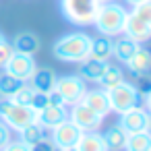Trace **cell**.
<instances>
[{
    "label": "cell",
    "mask_w": 151,
    "mask_h": 151,
    "mask_svg": "<svg viewBox=\"0 0 151 151\" xmlns=\"http://www.w3.org/2000/svg\"><path fill=\"white\" fill-rule=\"evenodd\" d=\"M68 120L75 122L83 132H91V130H99L104 118L99 114H95L89 106H85L83 101H77L73 106H68Z\"/></svg>",
    "instance_id": "obj_7"
},
{
    "label": "cell",
    "mask_w": 151,
    "mask_h": 151,
    "mask_svg": "<svg viewBox=\"0 0 151 151\" xmlns=\"http://www.w3.org/2000/svg\"><path fill=\"white\" fill-rule=\"evenodd\" d=\"M122 81H124V70L120 68V64H108V68L104 70V75H101V79L97 81V85H99V89L108 91V89L116 87V85L122 83Z\"/></svg>",
    "instance_id": "obj_23"
},
{
    "label": "cell",
    "mask_w": 151,
    "mask_h": 151,
    "mask_svg": "<svg viewBox=\"0 0 151 151\" xmlns=\"http://www.w3.org/2000/svg\"><path fill=\"white\" fill-rule=\"evenodd\" d=\"M126 17H128V11H126L124 4H118V2L99 4V9L95 13V19H93V27L97 29L99 35L118 37V35L124 33Z\"/></svg>",
    "instance_id": "obj_2"
},
{
    "label": "cell",
    "mask_w": 151,
    "mask_h": 151,
    "mask_svg": "<svg viewBox=\"0 0 151 151\" xmlns=\"http://www.w3.org/2000/svg\"><path fill=\"white\" fill-rule=\"evenodd\" d=\"M13 54H15V48H13V44L9 40L0 42V68H4V64L11 60Z\"/></svg>",
    "instance_id": "obj_30"
},
{
    "label": "cell",
    "mask_w": 151,
    "mask_h": 151,
    "mask_svg": "<svg viewBox=\"0 0 151 151\" xmlns=\"http://www.w3.org/2000/svg\"><path fill=\"white\" fill-rule=\"evenodd\" d=\"M112 46H114V40H112V37H108V35L91 37L89 58L99 60V62H110V58H112Z\"/></svg>",
    "instance_id": "obj_19"
},
{
    "label": "cell",
    "mask_w": 151,
    "mask_h": 151,
    "mask_svg": "<svg viewBox=\"0 0 151 151\" xmlns=\"http://www.w3.org/2000/svg\"><path fill=\"white\" fill-rule=\"evenodd\" d=\"M17 132H19V141H21V143H25L27 147H31L33 143L42 141L44 137H48V130H46L37 120L29 122L27 126H23V128H21V130H17Z\"/></svg>",
    "instance_id": "obj_22"
},
{
    "label": "cell",
    "mask_w": 151,
    "mask_h": 151,
    "mask_svg": "<svg viewBox=\"0 0 151 151\" xmlns=\"http://www.w3.org/2000/svg\"><path fill=\"white\" fill-rule=\"evenodd\" d=\"M101 137H104V141H106V147H108V151H124V145H126V132H124V128L116 122L114 126H110V128H106V132H101Z\"/></svg>",
    "instance_id": "obj_20"
},
{
    "label": "cell",
    "mask_w": 151,
    "mask_h": 151,
    "mask_svg": "<svg viewBox=\"0 0 151 151\" xmlns=\"http://www.w3.org/2000/svg\"><path fill=\"white\" fill-rule=\"evenodd\" d=\"M124 35L130 37V40H134L137 44L143 46L145 42L151 40V25H147L145 21H141L139 17H134V15L128 13V17H126V25H124Z\"/></svg>",
    "instance_id": "obj_13"
},
{
    "label": "cell",
    "mask_w": 151,
    "mask_h": 151,
    "mask_svg": "<svg viewBox=\"0 0 151 151\" xmlns=\"http://www.w3.org/2000/svg\"><path fill=\"white\" fill-rule=\"evenodd\" d=\"M85 106H89L95 114H99L101 118H106L108 114H112V108H110V99H108V91L104 89H87L83 99H81Z\"/></svg>",
    "instance_id": "obj_11"
},
{
    "label": "cell",
    "mask_w": 151,
    "mask_h": 151,
    "mask_svg": "<svg viewBox=\"0 0 151 151\" xmlns=\"http://www.w3.org/2000/svg\"><path fill=\"white\" fill-rule=\"evenodd\" d=\"M151 149V132L141 130V132H130L126 137L124 151H149Z\"/></svg>",
    "instance_id": "obj_24"
},
{
    "label": "cell",
    "mask_w": 151,
    "mask_h": 151,
    "mask_svg": "<svg viewBox=\"0 0 151 151\" xmlns=\"http://www.w3.org/2000/svg\"><path fill=\"white\" fill-rule=\"evenodd\" d=\"M54 91L62 97L64 106L68 108V106H73V104L83 99V95L87 91V83L79 75H62V77H56Z\"/></svg>",
    "instance_id": "obj_6"
},
{
    "label": "cell",
    "mask_w": 151,
    "mask_h": 151,
    "mask_svg": "<svg viewBox=\"0 0 151 151\" xmlns=\"http://www.w3.org/2000/svg\"><path fill=\"white\" fill-rule=\"evenodd\" d=\"M108 99H110V108L114 114H122V112L143 104V97L139 95L137 87L128 81H122L116 87L108 89Z\"/></svg>",
    "instance_id": "obj_5"
},
{
    "label": "cell",
    "mask_w": 151,
    "mask_h": 151,
    "mask_svg": "<svg viewBox=\"0 0 151 151\" xmlns=\"http://www.w3.org/2000/svg\"><path fill=\"white\" fill-rule=\"evenodd\" d=\"M110 62H99V60H93V58H85L83 62H79V77L85 81V83H97L104 75V70L108 68Z\"/></svg>",
    "instance_id": "obj_16"
},
{
    "label": "cell",
    "mask_w": 151,
    "mask_h": 151,
    "mask_svg": "<svg viewBox=\"0 0 151 151\" xmlns=\"http://www.w3.org/2000/svg\"><path fill=\"white\" fill-rule=\"evenodd\" d=\"M149 151H151V149H149Z\"/></svg>",
    "instance_id": "obj_40"
},
{
    "label": "cell",
    "mask_w": 151,
    "mask_h": 151,
    "mask_svg": "<svg viewBox=\"0 0 151 151\" xmlns=\"http://www.w3.org/2000/svg\"><path fill=\"white\" fill-rule=\"evenodd\" d=\"M149 132H151V114H149Z\"/></svg>",
    "instance_id": "obj_38"
},
{
    "label": "cell",
    "mask_w": 151,
    "mask_h": 151,
    "mask_svg": "<svg viewBox=\"0 0 151 151\" xmlns=\"http://www.w3.org/2000/svg\"><path fill=\"white\" fill-rule=\"evenodd\" d=\"M35 68H37V64H35L33 56H31V54H21V52H15V54L11 56V60L4 64V70H6L9 75L17 77V79L23 81V83H27V81L31 79V75H33Z\"/></svg>",
    "instance_id": "obj_10"
},
{
    "label": "cell",
    "mask_w": 151,
    "mask_h": 151,
    "mask_svg": "<svg viewBox=\"0 0 151 151\" xmlns=\"http://www.w3.org/2000/svg\"><path fill=\"white\" fill-rule=\"evenodd\" d=\"M81 134H83V130H81L75 122H70V120L66 118L64 122H60L58 126H54V128L50 130L48 137L52 139V143L56 145V149L62 151V149H70V147H75L77 141L81 139Z\"/></svg>",
    "instance_id": "obj_8"
},
{
    "label": "cell",
    "mask_w": 151,
    "mask_h": 151,
    "mask_svg": "<svg viewBox=\"0 0 151 151\" xmlns=\"http://www.w3.org/2000/svg\"><path fill=\"white\" fill-rule=\"evenodd\" d=\"M118 124L124 128L126 134L130 132H141V130H149V112L145 110V106H134L122 114H118Z\"/></svg>",
    "instance_id": "obj_9"
},
{
    "label": "cell",
    "mask_w": 151,
    "mask_h": 151,
    "mask_svg": "<svg viewBox=\"0 0 151 151\" xmlns=\"http://www.w3.org/2000/svg\"><path fill=\"white\" fill-rule=\"evenodd\" d=\"M13 48H15V52H21V54H35L40 48H42V40H40V35L37 33H33V31H19L15 37H13Z\"/></svg>",
    "instance_id": "obj_15"
},
{
    "label": "cell",
    "mask_w": 151,
    "mask_h": 151,
    "mask_svg": "<svg viewBox=\"0 0 151 151\" xmlns=\"http://www.w3.org/2000/svg\"><path fill=\"white\" fill-rule=\"evenodd\" d=\"M4 40H6V37H4V33H2V31H0V42H4Z\"/></svg>",
    "instance_id": "obj_37"
},
{
    "label": "cell",
    "mask_w": 151,
    "mask_h": 151,
    "mask_svg": "<svg viewBox=\"0 0 151 151\" xmlns=\"http://www.w3.org/2000/svg\"><path fill=\"white\" fill-rule=\"evenodd\" d=\"M122 35H124V33H122ZM139 46H141V44H137L134 40H130V37H126V35H124V37L118 35V37L114 40V46H112V56H114L120 64H126V62L132 58V54L139 50Z\"/></svg>",
    "instance_id": "obj_18"
},
{
    "label": "cell",
    "mask_w": 151,
    "mask_h": 151,
    "mask_svg": "<svg viewBox=\"0 0 151 151\" xmlns=\"http://www.w3.org/2000/svg\"><path fill=\"white\" fill-rule=\"evenodd\" d=\"M35 118H37V112L31 110L29 106H23V104H17L13 99L0 97V120L11 130H21L23 126H27Z\"/></svg>",
    "instance_id": "obj_4"
},
{
    "label": "cell",
    "mask_w": 151,
    "mask_h": 151,
    "mask_svg": "<svg viewBox=\"0 0 151 151\" xmlns=\"http://www.w3.org/2000/svg\"><path fill=\"white\" fill-rule=\"evenodd\" d=\"M137 91H139V95L145 99L149 93H151V75H141V77H137Z\"/></svg>",
    "instance_id": "obj_29"
},
{
    "label": "cell",
    "mask_w": 151,
    "mask_h": 151,
    "mask_svg": "<svg viewBox=\"0 0 151 151\" xmlns=\"http://www.w3.org/2000/svg\"><path fill=\"white\" fill-rule=\"evenodd\" d=\"M11 141H13V130H11L2 120H0V151H2Z\"/></svg>",
    "instance_id": "obj_32"
},
{
    "label": "cell",
    "mask_w": 151,
    "mask_h": 151,
    "mask_svg": "<svg viewBox=\"0 0 151 151\" xmlns=\"http://www.w3.org/2000/svg\"><path fill=\"white\" fill-rule=\"evenodd\" d=\"M2 151H29V147H27L25 143H21L19 139H13V141L2 149Z\"/></svg>",
    "instance_id": "obj_33"
},
{
    "label": "cell",
    "mask_w": 151,
    "mask_h": 151,
    "mask_svg": "<svg viewBox=\"0 0 151 151\" xmlns=\"http://www.w3.org/2000/svg\"><path fill=\"white\" fill-rule=\"evenodd\" d=\"M46 106H50V97H48V93H44V91H35V89H33V93H31V101H29V108L35 110V112H40V110H44Z\"/></svg>",
    "instance_id": "obj_27"
},
{
    "label": "cell",
    "mask_w": 151,
    "mask_h": 151,
    "mask_svg": "<svg viewBox=\"0 0 151 151\" xmlns=\"http://www.w3.org/2000/svg\"><path fill=\"white\" fill-rule=\"evenodd\" d=\"M124 2H126V4H130V6H134V4H139V2H141V0H124Z\"/></svg>",
    "instance_id": "obj_36"
},
{
    "label": "cell",
    "mask_w": 151,
    "mask_h": 151,
    "mask_svg": "<svg viewBox=\"0 0 151 151\" xmlns=\"http://www.w3.org/2000/svg\"><path fill=\"white\" fill-rule=\"evenodd\" d=\"M62 151H77V149H75V147H70V149H62Z\"/></svg>",
    "instance_id": "obj_39"
},
{
    "label": "cell",
    "mask_w": 151,
    "mask_h": 151,
    "mask_svg": "<svg viewBox=\"0 0 151 151\" xmlns=\"http://www.w3.org/2000/svg\"><path fill=\"white\" fill-rule=\"evenodd\" d=\"M132 77H141V75H151V50L139 46V50L132 54V58L124 64Z\"/></svg>",
    "instance_id": "obj_14"
},
{
    "label": "cell",
    "mask_w": 151,
    "mask_h": 151,
    "mask_svg": "<svg viewBox=\"0 0 151 151\" xmlns=\"http://www.w3.org/2000/svg\"><path fill=\"white\" fill-rule=\"evenodd\" d=\"M29 151H58V149H56V145L52 143V139H50V137H44L42 141L33 143V145L29 147Z\"/></svg>",
    "instance_id": "obj_31"
},
{
    "label": "cell",
    "mask_w": 151,
    "mask_h": 151,
    "mask_svg": "<svg viewBox=\"0 0 151 151\" xmlns=\"http://www.w3.org/2000/svg\"><path fill=\"white\" fill-rule=\"evenodd\" d=\"M97 9H99L97 0H60V13L64 21L77 27L93 25Z\"/></svg>",
    "instance_id": "obj_3"
},
{
    "label": "cell",
    "mask_w": 151,
    "mask_h": 151,
    "mask_svg": "<svg viewBox=\"0 0 151 151\" xmlns=\"http://www.w3.org/2000/svg\"><path fill=\"white\" fill-rule=\"evenodd\" d=\"M25 83L19 81L17 77L9 75L6 70H0V97H4V99H11Z\"/></svg>",
    "instance_id": "obj_25"
},
{
    "label": "cell",
    "mask_w": 151,
    "mask_h": 151,
    "mask_svg": "<svg viewBox=\"0 0 151 151\" xmlns=\"http://www.w3.org/2000/svg\"><path fill=\"white\" fill-rule=\"evenodd\" d=\"M89 48H91V35L85 31H73V33H64L54 42L52 54L60 62L79 64L85 58H89Z\"/></svg>",
    "instance_id": "obj_1"
},
{
    "label": "cell",
    "mask_w": 151,
    "mask_h": 151,
    "mask_svg": "<svg viewBox=\"0 0 151 151\" xmlns=\"http://www.w3.org/2000/svg\"><path fill=\"white\" fill-rule=\"evenodd\" d=\"M143 106H145V110H147V112L151 114V93H149V95H147V97L143 99Z\"/></svg>",
    "instance_id": "obj_34"
},
{
    "label": "cell",
    "mask_w": 151,
    "mask_h": 151,
    "mask_svg": "<svg viewBox=\"0 0 151 151\" xmlns=\"http://www.w3.org/2000/svg\"><path fill=\"white\" fill-rule=\"evenodd\" d=\"M68 118V108L66 106H54V104H50V106H46L44 110H40L37 112V122L46 128V130H52L54 126H58L60 122H64Z\"/></svg>",
    "instance_id": "obj_12"
},
{
    "label": "cell",
    "mask_w": 151,
    "mask_h": 151,
    "mask_svg": "<svg viewBox=\"0 0 151 151\" xmlns=\"http://www.w3.org/2000/svg\"><path fill=\"white\" fill-rule=\"evenodd\" d=\"M110 2H118V0H97V4H110Z\"/></svg>",
    "instance_id": "obj_35"
},
{
    "label": "cell",
    "mask_w": 151,
    "mask_h": 151,
    "mask_svg": "<svg viewBox=\"0 0 151 151\" xmlns=\"http://www.w3.org/2000/svg\"><path fill=\"white\" fill-rule=\"evenodd\" d=\"M77 151H108L106 147V141L101 137L99 130H91V132H83L81 139L77 141L75 145Z\"/></svg>",
    "instance_id": "obj_21"
},
{
    "label": "cell",
    "mask_w": 151,
    "mask_h": 151,
    "mask_svg": "<svg viewBox=\"0 0 151 151\" xmlns=\"http://www.w3.org/2000/svg\"><path fill=\"white\" fill-rule=\"evenodd\" d=\"M27 83H31V87H33L35 91L50 93V91H54L56 73H54L52 68H48V66H40V68L33 70V75H31V79H29Z\"/></svg>",
    "instance_id": "obj_17"
},
{
    "label": "cell",
    "mask_w": 151,
    "mask_h": 151,
    "mask_svg": "<svg viewBox=\"0 0 151 151\" xmlns=\"http://www.w3.org/2000/svg\"><path fill=\"white\" fill-rule=\"evenodd\" d=\"M31 93H33V87L25 83V85H23V87H21V89H19V91L11 97V99H13V101H17V104L29 106V101H31Z\"/></svg>",
    "instance_id": "obj_28"
},
{
    "label": "cell",
    "mask_w": 151,
    "mask_h": 151,
    "mask_svg": "<svg viewBox=\"0 0 151 151\" xmlns=\"http://www.w3.org/2000/svg\"><path fill=\"white\" fill-rule=\"evenodd\" d=\"M130 15H134V17H139L141 21H145L147 25H151V0H141L139 4L132 6Z\"/></svg>",
    "instance_id": "obj_26"
}]
</instances>
